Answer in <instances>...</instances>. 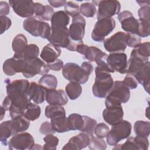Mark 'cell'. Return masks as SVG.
<instances>
[{"label": "cell", "mask_w": 150, "mask_h": 150, "mask_svg": "<svg viewBox=\"0 0 150 150\" xmlns=\"http://www.w3.org/2000/svg\"><path fill=\"white\" fill-rule=\"evenodd\" d=\"M28 46V40L23 34H18L12 40V47L15 54L22 53Z\"/></svg>", "instance_id": "cell-29"}, {"label": "cell", "mask_w": 150, "mask_h": 150, "mask_svg": "<svg viewBox=\"0 0 150 150\" xmlns=\"http://www.w3.org/2000/svg\"><path fill=\"white\" fill-rule=\"evenodd\" d=\"M46 100L49 104L64 105L68 102V98L63 90H46Z\"/></svg>", "instance_id": "cell-19"}, {"label": "cell", "mask_w": 150, "mask_h": 150, "mask_svg": "<svg viewBox=\"0 0 150 150\" xmlns=\"http://www.w3.org/2000/svg\"><path fill=\"white\" fill-rule=\"evenodd\" d=\"M141 43V38L137 34L127 33H126L127 45L131 47H135Z\"/></svg>", "instance_id": "cell-48"}, {"label": "cell", "mask_w": 150, "mask_h": 150, "mask_svg": "<svg viewBox=\"0 0 150 150\" xmlns=\"http://www.w3.org/2000/svg\"><path fill=\"white\" fill-rule=\"evenodd\" d=\"M39 54V48L35 44L28 45L25 50L21 54H14L13 57L26 60L37 58Z\"/></svg>", "instance_id": "cell-32"}, {"label": "cell", "mask_w": 150, "mask_h": 150, "mask_svg": "<svg viewBox=\"0 0 150 150\" xmlns=\"http://www.w3.org/2000/svg\"><path fill=\"white\" fill-rule=\"evenodd\" d=\"M9 4L15 13L22 18L31 17L35 11V2L32 1L10 0Z\"/></svg>", "instance_id": "cell-12"}, {"label": "cell", "mask_w": 150, "mask_h": 150, "mask_svg": "<svg viewBox=\"0 0 150 150\" xmlns=\"http://www.w3.org/2000/svg\"><path fill=\"white\" fill-rule=\"evenodd\" d=\"M90 76L93 71V65L89 62H84L80 66Z\"/></svg>", "instance_id": "cell-56"}, {"label": "cell", "mask_w": 150, "mask_h": 150, "mask_svg": "<svg viewBox=\"0 0 150 150\" xmlns=\"http://www.w3.org/2000/svg\"><path fill=\"white\" fill-rule=\"evenodd\" d=\"M12 135H13V131L11 120L2 122L0 125V140L1 144L6 146L8 138Z\"/></svg>", "instance_id": "cell-33"}, {"label": "cell", "mask_w": 150, "mask_h": 150, "mask_svg": "<svg viewBox=\"0 0 150 150\" xmlns=\"http://www.w3.org/2000/svg\"><path fill=\"white\" fill-rule=\"evenodd\" d=\"M39 131L41 134L43 135L53 134L55 133V131L53 129L50 122L48 121H45L43 122L39 128Z\"/></svg>", "instance_id": "cell-51"}, {"label": "cell", "mask_w": 150, "mask_h": 150, "mask_svg": "<svg viewBox=\"0 0 150 150\" xmlns=\"http://www.w3.org/2000/svg\"><path fill=\"white\" fill-rule=\"evenodd\" d=\"M64 12L66 13V14L71 16L72 18L77 15H79L80 13L79 5L73 1L67 2L64 5Z\"/></svg>", "instance_id": "cell-45"}, {"label": "cell", "mask_w": 150, "mask_h": 150, "mask_svg": "<svg viewBox=\"0 0 150 150\" xmlns=\"http://www.w3.org/2000/svg\"><path fill=\"white\" fill-rule=\"evenodd\" d=\"M38 83L46 90H55L57 86V79L52 74H45L42 76Z\"/></svg>", "instance_id": "cell-35"}, {"label": "cell", "mask_w": 150, "mask_h": 150, "mask_svg": "<svg viewBox=\"0 0 150 150\" xmlns=\"http://www.w3.org/2000/svg\"><path fill=\"white\" fill-rule=\"evenodd\" d=\"M138 14L140 19L150 21V7L143 6L141 7L138 11Z\"/></svg>", "instance_id": "cell-52"}, {"label": "cell", "mask_w": 150, "mask_h": 150, "mask_svg": "<svg viewBox=\"0 0 150 150\" xmlns=\"http://www.w3.org/2000/svg\"><path fill=\"white\" fill-rule=\"evenodd\" d=\"M148 62H149V60L144 59L136 56H130L127 62L126 73L134 76L144 67Z\"/></svg>", "instance_id": "cell-22"}, {"label": "cell", "mask_w": 150, "mask_h": 150, "mask_svg": "<svg viewBox=\"0 0 150 150\" xmlns=\"http://www.w3.org/2000/svg\"><path fill=\"white\" fill-rule=\"evenodd\" d=\"M149 62H148L144 67L134 76L138 83L143 86L145 90L149 94Z\"/></svg>", "instance_id": "cell-25"}, {"label": "cell", "mask_w": 150, "mask_h": 150, "mask_svg": "<svg viewBox=\"0 0 150 150\" xmlns=\"http://www.w3.org/2000/svg\"><path fill=\"white\" fill-rule=\"evenodd\" d=\"M50 120V124L55 132L63 133L70 131L69 127L68 119L67 117H66V115L56 117Z\"/></svg>", "instance_id": "cell-27"}, {"label": "cell", "mask_w": 150, "mask_h": 150, "mask_svg": "<svg viewBox=\"0 0 150 150\" xmlns=\"http://www.w3.org/2000/svg\"><path fill=\"white\" fill-rule=\"evenodd\" d=\"M35 144L32 135L28 132H20L13 135L8 142L9 149L11 150L30 149Z\"/></svg>", "instance_id": "cell-9"}, {"label": "cell", "mask_w": 150, "mask_h": 150, "mask_svg": "<svg viewBox=\"0 0 150 150\" xmlns=\"http://www.w3.org/2000/svg\"><path fill=\"white\" fill-rule=\"evenodd\" d=\"M118 19L121 24L122 29L131 33L137 35L138 20L135 19L131 12L124 11L118 15Z\"/></svg>", "instance_id": "cell-15"}, {"label": "cell", "mask_w": 150, "mask_h": 150, "mask_svg": "<svg viewBox=\"0 0 150 150\" xmlns=\"http://www.w3.org/2000/svg\"><path fill=\"white\" fill-rule=\"evenodd\" d=\"M50 5L54 8H59L64 6L67 2L64 0H56V1H48Z\"/></svg>", "instance_id": "cell-58"}, {"label": "cell", "mask_w": 150, "mask_h": 150, "mask_svg": "<svg viewBox=\"0 0 150 150\" xmlns=\"http://www.w3.org/2000/svg\"><path fill=\"white\" fill-rule=\"evenodd\" d=\"M21 59V73L26 78H32L36 74L45 75L49 71L47 64L38 57L29 60Z\"/></svg>", "instance_id": "cell-3"}, {"label": "cell", "mask_w": 150, "mask_h": 150, "mask_svg": "<svg viewBox=\"0 0 150 150\" xmlns=\"http://www.w3.org/2000/svg\"><path fill=\"white\" fill-rule=\"evenodd\" d=\"M113 149H137L138 148L136 145L134 137H128V139L123 144L115 145Z\"/></svg>", "instance_id": "cell-47"}, {"label": "cell", "mask_w": 150, "mask_h": 150, "mask_svg": "<svg viewBox=\"0 0 150 150\" xmlns=\"http://www.w3.org/2000/svg\"><path fill=\"white\" fill-rule=\"evenodd\" d=\"M54 12V9L49 5H44L39 2H35L36 17L41 21H51Z\"/></svg>", "instance_id": "cell-24"}, {"label": "cell", "mask_w": 150, "mask_h": 150, "mask_svg": "<svg viewBox=\"0 0 150 150\" xmlns=\"http://www.w3.org/2000/svg\"><path fill=\"white\" fill-rule=\"evenodd\" d=\"M52 26L67 27L69 23L70 18L63 11H59L54 13L51 19Z\"/></svg>", "instance_id": "cell-30"}, {"label": "cell", "mask_w": 150, "mask_h": 150, "mask_svg": "<svg viewBox=\"0 0 150 150\" xmlns=\"http://www.w3.org/2000/svg\"><path fill=\"white\" fill-rule=\"evenodd\" d=\"M0 19L1 22V34L2 35L11 27L12 25V22L11 20L6 16H1Z\"/></svg>", "instance_id": "cell-53"}, {"label": "cell", "mask_w": 150, "mask_h": 150, "mask_svg": "<svg viewBox=\"0 0 150 150\" xmlns=\"http://www.w3.org/2000/svg\"><path fill=\"white\" fill-rule=\"evenodd\" d=\"M70 130L80 131L84 124L83 116L79 114H71L67 117Z\"/></svg>", "instance_id": "cell-37"}, {"label": "cell", "mask_w": 150, "mask_h": 150, "mask_svg": "<svg viewBox=\"0 0 150 150\" xmlns=\"http://www.w3.org/2000/svg\"><path fill=\"white\" fill-rule=\"evenodd\" d=\"M5 109L2 106L1 107V118H0V120H2V119H3V118H4V115H5Z\"/></svg>", "instance_id": "cell-61"}, {"label": "cell", "mask_w": 150, "mask_h": 150, "mask_svg": "<svg viewBox=\"0 0 150 150\" xmlns=\"http://www.w3.org/2000/svg\"><path fill=\"white\" fill-rule=\"evenodd\" d=\"M124 111L121 105L107 107L103 111V117L104 121L110 125L122 120Z\"/></svg>", "instance_id": "cell-16"}, {"label": "cell", "mask_w": 150, "mask_h": 150, "mask_svg": "<svg viewBox=\"0 0 150 150\" xmlns=\"http://www.w3.org/2000/svg\"><path fill=\"white\" fill-rule=\"evenodd\" d=\"M134 130L137 136L148 137L150 133V122L145 121H137L134 125Z\"/></svg>", "instance_id": "cell-36"}, {"label": "cell", "mask_w": 150, "mask_h": 150, "mask_svg": "<svg viewBox=\"0 0 150 150\" xmlns=\"http://www.w3.org/2000/svg\"><path fill=\"white\" fill-rule=\"evenodd\" d=\"M45 115L48 118H53L56 117L66 115L64 108L62 105H48L45 108Z\"/></svg>", "instance_id": "cell-38"}, {"label": "cell", "mask_w": 150, "mask_h": 150, "mask_svg": "<svg viewBox=\"0 0 150 150\" xmlns=\"http://www.w3.org/2000/svg\"><path fill=\"white\" fill-rule=\"evenodd\" d=\"M138 28L137 31V35L141 38H145L150 34V21L138 19Z\"/></svg>", "instance_id": "cell-43"}, {"label": "cell", "mask_w": 150, "mask_h": 150, "mask_svg": "<svg viewBox=\"0 0 150 150\" xmlns=\"http://www.w3.org/2000/svg\"><path fill=\"white\" fill-rule=\"evenodd\" d=\"M136 2L141 7L149 6V4H150V1L149 0H141V1H137Z\"/></svg>", "instance_id": "cell-60"}, {"label": "cell", "mask_w": 150, "mask_h": 150, "mask_svg": "<svg viewBox=\"0 0 150 150\" xmlns=\"http://www.w3.org/2000/svg\"><path fill=\"white\" fill-rule=\"evenodd\" d=\"M98 6L97 18L98 19L104 18H112L118 14L121 9V4L118 1H92Z\"/></svg>", "instance_id": "cell-8"}, {"label": "cell", "mask_w": 150, "mask_h": 150, "mask_svg": "<svg viewBox=\"0 0 150 150\" xmlns=\"http://www.w3.org/2000/svg\"><path fill=\"white\" fill-rule=\"evenodd\" d=\"M47 67L49 69H51L53 71H59L60 70L63 66V62L62 60L57 59L52 63H46Z\"/></svg>", "instance_id": "cell-54"}, {"label": "cell", "mask_w": 150, "mask_h": 150, "mask_svg": "<svg viewBox=\"0 0 150 150\" xmlns=\"http://www.w3.org/2000/svg\"><path fill=\"white\" fill-rule=\"evenodd\" d=\"M23 28L32 36L43 39H47L51 32V28L49 23L35 16L26 19L23 22Z\"/></svg>", "instance_id": "cell-4"}, {"label": "cell", "mask_w": 150, "mask_h": 150, "mask_svg": "<svg viewBox=\"0 0 150 150\" xmlns=\"http://www.w3.org/2000/svg\"><path fill=\"white\" fill-rule=\"evenodd\" d=\"M129 98V89L125 86L122 81H115L106 96L105 105L106 107L121 105L122 103H126Z\"/></svg>", "instance_id": "cell-2"}, {"label": "cell", "mask_w": 150, "mask_h": 150, "mask_svg": "<svg viewBox=\"0 0 150 150\" xmlns=\"http://www.w3.org/2000/svg\"><path fill=\"white\" fill-rule=\"evenodd\" d=\"M13 131V135L26 131L30 125L29 120L23 115L19 116L11 120Z\"/></svg>", "instance_id": "cell-26"}, {"label": "cell", "mask_w": 150, "mask_h": 150, "mask_svg": "<svg viewBox=\"0 0 150 150\" xmlns=\"http://www.w3.org/2000/svg\"><path fill=\"white\" fill-rule=\"evenodd\" d=\"M3 71L7 76H13L17 73H20L19 62L18 59L12 57L6 59L3 64Z\"/></svg>", "instance_id": "cell-28"}, {"label": "cell", "mask_w": 150, "mask_h": 150, "mask_svg": "<svg viewBox=\"0 0 150 150\" xmlns=\"http://www.w3.org/2000/svg\"><path fill=\"white\" fill-rule=\"evenodd\" d=\"M9 13V5L6 2H0V16H6Z\"/></svg>", "instance_id": "cell-55"}, {"label": "cell", "mask_w": 150, "mask_h": 150, "mask_svg": "<svg viewBox=\"0 0 150 150\" xmlns=\"http://www.w3.org/2000/svg\"><path fill=\"white\" fill-rule=\"evenodd\" d=\"M91 137L84 132L71 137L69 142L63 147L62 149H75L80 150L88 146Z\"/></svg>", "instance_id": "cell-17"}, {"label": "cell", "mask_w": 150, "mask_h": 150, "mask_svg": "<svg viewBox=\"0 0 150 150\" xmlns=\"http://www.w3.org/2000/svg\"><path fill=\"white\" fill-rule=\"evenodd\" d=\"M108 55L102 52L100 49L96 46H88L84 54V58L89 62H95L96 64L103 60L107 59Z\"/></svg>", "instance_id": "cell-23"}, {"label": "cell", "mask_w": 150, "mask_h": 150, "mask_svg": "<svg viewBox=\"0 0 150 150\" xmlns=\"http://www.w3.org/2000/svg\"><path fill=\"white\" fill-rule=\"evenodd\" d=\"M88 46H87V45L84 44L83 42L81 41L77 45V46L76 47V51L77 52L79 53L84 55L86 50H87V49L88 48Z\"/></svg>", "instance_id": "cell-57"}, {"label": "cell", "mask_w": 150, "mask_h": 150, "mask_svg": "<svg viewBox=\"0 0 150 150\" xmlns=\"http://www.w3.org/2000/svg\"><path fill=\"white\" fill-rule=\"evenodd\" d=\"M43 141L45 142L43 147V149H56L59 144V138L57 137L54 136L53 134H48L43 138Z\"/></svg>", "instance_id": "cell-44"}, {"label": "cell", "mask_w": 150, "mask_h": 150, "mask_svg": "<svg viewBox=\"0 0 150 150\" xmlns=\"http://www.w3.org/2000/svg\"><path fill=\"white\" fill-rule=\"evenodd\" d=\"M62 74L66 80L80 84L86 83L89 77V75L81 66L77 63L71 62L63 65Z\"/></svg>", "instance_id": "cell-6"}, {"label": "cell", "mask_w": 150, "mask_h": 150, "mask_svg": "<svg viewBox=\"0 0 150 150\" xmlns=\"http://www.w3.org/2000/svg\"><path fill=\"white\" fill-rule=\"evenodd\" d=\"M43 149V147H42L39 144H34L33 146L30 149Z\"/></svg>", "instance_id": "cell-62"}, {"label": "cell", "mask_w": 150, "mask_h": 150, "mask_svg": "<svg viewBox=\"0 0 150 150\" xmlns=\"http://www.w3.org/2000/svg\"><path fill=\"white\" fill-rule=\"evenodd\" d=\"M82 116L84 120V124L80 131L86 133L90 137H92L93 136L94 128L97 125V121L87 115Z\"/></svg>", "instance_id": "cell-39"}, {"label": "cell", "mask_w": 150, "mask_h": 150, "mask_svg": "<svg viewBox=\"0 0 150 150\" xmlns=\"http://www.w3.org/2000/svg\"><path fill=\"white\" fill-rule=\"evenodd\" d=\"M41 112L40 107L33 103H30L26 110L23 116L29 121H35L39 118Z\"/></svg>", "instance_id": "cell-40"}, {"label": "cell", "mask_w": 150, "mask_h": 150, "mask_svg": "<svg viewBox=\"0 0 150 150\" xmlns=\"http://www.w3.org/2000/svg\"><path fill=\"white\" fill-rule=\"evenodd\" d=\"M122 82L129 89L133 90L138 87V81H137L135 77L129 74H127L125 76Z\"/></svg>", "instance_id": "cell-50"}, {"label": "cell", "mask_w": 150, "mask_h": 150, "mask_svg": "<svg viewBox=\"0 0 150 150\" xmlns=\"http://www.w3.org/2000/svg\"><path fill=\"white\" fill-rule=\"evenodd\" d=\"M47 40L59 47L67 48L70 43L69 29L63 26H51V32Z\"/></svg>", "instance_id": "cell-11"}, {"label": "cell", "mask_w": 150, "mask_h": 150, "mask_svg": "<svg viewBox=\"0 0 150 150\" xmlns=\"http://www.w3.org/2000/svg\"><path fill=\"white\" fill-rule=\"evenodd\" d=\"M28 95L31 100L36 104H41L46 100V90L36 82L30 83Z\"/></svg>", "instance_id": "cell-20"}, {"label": "cell", "mask_w": 150, "mask_h": 150, "mask_svg": "<svg viewBox=\"0 0 150 150\" xmlns=\"http://www.w3.org/2000/svg\"><path fill=\"white\" fill-rule=\"evenodd\" d=\"M127 56L124 52L111 53L107 57V63L114 71L121 74L126 73Z\"/></svg>", "instance_id": "cell-14"}, {"label": "cell", "mask_w": 150, "mask_h": 150, "mask_svg": "<svg viewBox=\"0 0 150 150\" xmlns=\"http://www.w3.org/2000/svg\"><path fill=\"white\" fill-rule=\"evenodd\" d=\"M97 12V9L92 2H84L81 4L80 7V12L82 15L87 18H91L94 16Z\"/></svg>", "instance_id": "cell-41"}, {"label": "cell", "mask_w": 150, "mask_h": 150, "mask_svg": "<svg viewBox=\"0 0 150 150\" xmlns=\"http://www.w3.org/2000/svg\"><path fill=\"white\" fill-rule=\"evenodd\" d=\"M115 21L112 18L98 19L91 33V38L96 42H101L115 28Z\"/></svg>", "instance_id": "cell-7"}, {"label": "cell", "mask_w": 150, "mask_h": 150, "mask_svg": "<svg viewBox=\"0 0 150 150\" xmlns=\"http://www.w3.org/2000/svg\"><path fill=\"white\" fill-rule=\"evenodd\" d=\"M132 130L131 124L126 120H121L112 125L107 138V142L110 146H115L121 140L127 138Z\"/></svg>", "instance_id": "cell-5"}, {"label": "cell", "mask_w": 150, "mask_h": 150, "mask_svg": "<svg viewBox=\"0 0 150 150\" xmlns=\"http://www.w3.org/2000/svg\"><path fill=\"white\" fill-rule=\"evenodd\" d=\"M114 72L108 64L98 65L95 68L96 78L92 87L93 94L95 97L100 98L106 97L113 85L110 73Z\"/></svg>", "instance_id": "cell-1"}, {"label": "cell", "mask_w": 150, "mask_h": 150, "mask_svg": "<svg viewBox=\"0 0 150 150\" xmlns=\"http://www.w3.org/2000/svg\"><path fill=\"white\" fill-rule=\"evenodd\" d=\"M61 54V49L57 46L49 43L45 46L40 53V57L46 63H52L57 59Z\"/></svg>", "instance_id": "cell-21"}, {"label": "cell", "mask_w": 150, "mask_h": 150, "mask_svg": "<svg viewBox=\"0 0 150 150\" xmlns=\"http://www.w3.org/2000/svg\"><path fill=\"white\" fill-rule=\"evenodd\" d=\"M11 104H12V100L11 98L8 96H7L4 100L2 106L5 109L6 111H9L11 108Z\"/></svg>", "instance_id": "cell-59"}, {"label": "cell", "mask_w": 150, "mask_h": 150, "mask_svg": "<svg viewBox=\"0 0 150 150\" xmlns=\"http://www.w3.org/2000/svg\"><path fill=\"white\" fill-rule=\"evenodd\" d=\"M109 131H110L109 127L104 122H101V123H99L98 124H97L94 130V132L95 135L97 137L100 138H106Z\"/></svg>", "instance_id": "cell-46"}, {"label": "cell", "mask_w": 150, "mask_h": 150, "mask_svg": "<svg viewBox=\"0 0 150 150\" xmlns=\"http://www.w3.org/2000/svg\"><path fill=\"white\" fill-rule=\"evenodd\" d=\"M6 93L8 96L18 94L28 93L30 86V83L27 80L19 79L10 81L9 79H6Z\"/></svg>", "instance_id": "cell-18"}, {"label": "cell", "mask_w": 150, "mask_h": 150, "mask_svg": "<svg viewBox=\"0 0 150 150\" xmlns=\"http://www.w3.org/2000/svg\"><path fill=\"white\" fill-rule=\"evenodd\" d=\"M130 56H136L144 59L149 60L150 56V43L149 42L141 43L132 50Z\"/></svg>", "instance_id": "cell-31"}, {"label": "cell", "mask_w": 150, "mask_h": 150, "mask_svg": "<svg viewBox=\"0 0 150 150\" xmlns=\"http://www.w3.org/2000/svg\"><path fill=\"white\" fill-rule=\"evenodd\" d=\"M134 140L138 150H147L149 147V141L148 137L136 136L134 137Z\"/></svg>", "instance_id": "cell-49"}, {"label": "cell", "mask_w": 150, "mask_h": 150, "mask_svg": "<svg viewBox=\"0 0 150 150\" xmlns=\"http://www.w3.org/2000/svg\"><path fill=\"white\" fill-rule=\"evenodd\" d=\"M66 92L69 98L74 100L79 98L82 93V87L80 83L70 81L65 87Z\"/></svg>", "instance_id": "cell-34"}, {"label": "cell", "mask_w": 150, "mask_h": 150, "mask_svg": "<svg viewBox=\"0 0 150 150\" xmlns=\"http://www.w3.org/2000/svg\"><path fill=\"white\" fill-rule=\"evenodd\" d=\"M88 146L91 150H104L107 148V144L102 138L93 136Z\"/></svg>", "instance_id": "cell-42"}, {"label": "cell", "mask_w": 150, "mask_h": 150, "mask_svg": "<svg viewBox=\"0 0 150 150\" xmlns=\"http://www.w3.org/2000/svg\"><path fill=\"white\" fill-rule=\"evenodd\" d=\"M104 46L107 51L111 53H119L125 51L126 43V33L118 32L104 40Z\"/></svg>", "instance_id": "cell-10"}, {"label": "cell", "mask_w": 150, "mask_h": 150, "mask_svg": "<svg viewBox=\"0 0 150 150\" xmlns=\"http://www.w3.org/2000/svg\"><path fill=\"white\" fill-rule=\"evenodd\" d=\"M85 26L86 20L83 16L79 14L73 17L69 29L70 39L74 42L83 40L85 33Z\"/></svg>", "instance_id": "cell-13"}]
</instances>
